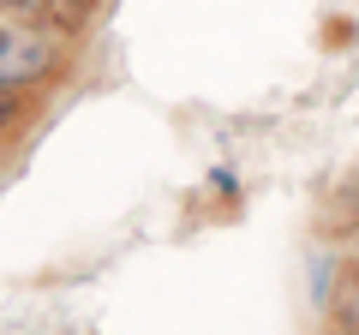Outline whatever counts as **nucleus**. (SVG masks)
<instances>
[{"label": "nucleus", "mask_w": 359, "mask_h": 335, "mask_svg": "<svg viewBox=\"0 0 359 335\" xmlns=\"http://www.w3.org/2000/svg\"><path fill=\"white\" fill-rule=\"evenodd\" d=\"M36 13L48 18V30H54V36H66V30H78V25H84V13H90V6H84V0H42Z\"/></svg>", "instance_id": "7ed1b4c3"}, {"label": "nucleus", "mask_w": 359, "mask_h": 335, "mask_svg": "<svg viewBox=\"0 0 359 335\" xmlns=\"http://www.w3.org/2000/svg\"><path fill=\"white\" fill-rule=\"evenodd\" d=\"M18 114H25V90H0V132L13 126Z\"/></svg>", "instance_id": "20e7f679"}, {"label": "nucleus", "mask_w": 359, "mask_h": 335, "mask_svg": "<svg viewBox=\"0 0 359 335\" xmlns=\"http://www.w3.org/2000/svg\"><path fill=\"white\" fill-rule=\"evenodd\" d=\"M330 323L341 335H359V264L335 275V287H330Z\"/></svg>", "instance_id": "f03ea898"}, {"label": "nucleus", "mask_w": 359, "mask_h": 335, "mask_svg": "<svg viewBox=\"0 0 359 335\" xmlns=\"http://www.w3.org/2000/svg\"><path fill=\"white\" fill-rule=\"evenodd\" d=\"M60 66L54 30H6L0 36V90H30Z\"/></svg>", "instance_id": "f257e3e1"}, {"label": "nucleus", "mask_w": 359, "mask_h": 335, "mask_svg": "<svg viewBox=\"0 0 359 335\" xmlns=\"http://www.w3.org/2000/svg\"><path fill=\"white\" fill-rule=\"evenodd\" d=\"M0 6H13V13H36L42 0H0Z\"/></svg>", "instance_id": "39448f33"}]
</instances>
